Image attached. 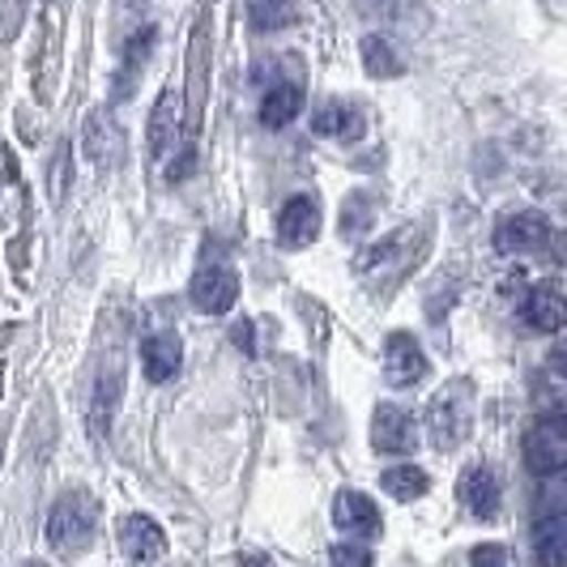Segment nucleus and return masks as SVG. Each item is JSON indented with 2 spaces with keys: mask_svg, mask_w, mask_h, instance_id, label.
<instances>
[{
  "mask_svg": "<svg viewBox=\"0 0 567 567\" xmlns=\"http://www.w3.org/2000/svg\"><path fill=\"white\" fill-rule=\"evenodd\" d=\"M205 78H209V22L200 18L188 39V85H184V142H197L205 115Z\"/></svg>",
  "mask_w": 567,
  "mask_h": 567,
  "instance_id": "obj_3",
  "label": "nucleus"
},
{
  "mask_svg": "<svg viewBox=\"0 0 567 567\" xmlns=\"http://www.w3.org/2000/svg\"><path fill=\"white\" fill-rule=\"evenodd\" d=\"M299 107H303V90L299 85H274L265 94V103H260V124L265 128H286L299 115Z\"/></svg>",
  "mask_w": 567,
  "mask_h": 567,
  "instance_id": "obj_20",
  "label": "nucleus"
},
{
  "mask_svg": "<svg viewBox=\"0 0 567 567\" xmlns=\"http://www.w3.org/2000/svg\"><path fill=\"white\" fill-rule=\"evenodd\" d=\"M371 449L384 456L414 453L419 449V423H414V414L405 405H393V401L375 405V414H371Z\"/></svg>",
  "mask_w": 567,
  "mask_h": 567,
  "instance_id": "obj_4",
  "label": "nucleus"
},
{
  "mask_svg": "<svg viewBox=\"0 0 567 567\" xmlns=\"http://www.w3.org/2000/svg\"><path fill=\"white\" fill-rule=\"evenodd\" d=\"M94 529H99V504L90 491H64L56 499V508L48 516V542L52 550L64 555V559H78L90 550L94 542Z\"/></svg>",
  "mask_w": 567,
  "mask_h": 567,
  "instance_id": "obj_1",
  "label": "nucleus"
},
{
  "mask_svg": "<svg viewBox=\"0 0 567 567\" xmlns=\"http://www.w3.org/2000/svg\"><path fill=\"white\" fill-rule=\"evenodd\" d=\"M456 384L449 393H440V398L431 401V410H426V419H431V435H435V444H444V449H453L456 440L465 435V405H456Z\"/></svg>",
  "mask_w": 567,
  "mask_h": 567,
  "instance_id": "obj_19",
  "label": "nucleus"
},
{
  "mask_svg": "<svg viewBox=\"0 0 567 567\" xmlns=\"http://www.w3.org/2000/svg\"><path fill=\"white\" fill-rule=\"evenodd\" d=\"M550 368L559 371V375H567V341H559V346L550 350Z\"/></svg>",
  "mask_w": 567,
  "mask_h": 567,
  "instance_id": "obj_30",
  "label": "nucleus"
},
{
  "mask_svg": "<svg viewBox=\"0 0 567 567\" xmlns=\"http://www.w3.org/2000/svg\"><path fill=\"white\" fill-rule=\"evenodd\" d=\"M115 538H120V550H124V559H128V564H154V559L167 550V534H163V525H158V520H150V516H142V512L120 516Z\"/></svg>",
  "mask_w": 567,
  "mask_h": 567,
  "instance_id": "obj_6",
  "label": "nucleus"
},
{
  "mask_svg": "<svg viewBox=\"0 0 567 567\" xmlns=\"http://www.w3.org/2000/svg\"><path fill=\"white\" fill-rule=\"evenodd\" d=\"M120 393H124V375H120V363H107L94 380V398H90V435L94 440H107L115 419V405H120Z\"/></svg>",
  "mask_w": 567,
  "mask_h": 567,
  "instance_id": "obj_14",
  "label": "nucleus"
},
{
  "mask_svg": "<svg viewBox=\"0 0 567 567\" xmlns=\"http://www.w3.org/2000/svg\"><path fill=\"white\" fill-rule=\"evenodd\" d=\"M423 375H426L423 346L410 338V333H389V341H384V380L393 389H410Z\"/></svg>",
  "mask_w": 567,
  "mask_h": 567,
  "instance_id": "obj_8",
  "label": "nucleus"
},
{
  "mask_svg": "<svg viewBox=\"0 0 567 567\" xmlns=\"http://www.w3.org/2000/svg\"><path fill=\"white\" fill-rule=\"evenodd\" d=\"M546 239H550V223H546L542 214H534V209L512 214V218H504V223L495 227V248L504 256L538 252V248H546Z\"/></svg>",
  "mask_w": 567,
  "mask_h": 567,
  "instance_id": "obj_7",
  "label": "nucleus"
},
{
  "mask_svg": "<svg viewBox=\"0 0 567 567\" xmlns=\"http://www.w3.org/2000/svg\"><path fill=\"white\" fill-rule=\"evenodd\" d=\"M30 18V0H0V43H13Z\"/></svg>",
  "mask_w": 567,
  "mask_h": 567,
  "instance_id": "obj_26",
  "label": "nucleus"
},
{
  "mask_svg": "<svg viewBox=\"0 0 567 567\" xmlns=\"http://www.w3.org/2000/svg\"><path fill=\"white\" fill-rule=\"evenodd\" d=\"M64 188H69V145H60L52 158V197H64Z\"/></svg>",
  "mask_w": 567,
  "mask_h": 567,
  "instance_id": "obj_29",
  "label": "nucleus"
},
{
  "mask_svg": "<svg viewBox=\"0 0 567 567\" xmlns=\"http://www.w3.org/2000/svg\"><path fill=\"white\" fill-rule=\"evenodd\" d=\"M333 525H338L341 534H350V538H375L384 520H380V508L371 504V495H363V491H338Z\"/></svg>",
  "mask_w": 567,
  "mask_h": 567,
  "instance_id": "obj_11",
  "label": "nucleus"
},
{
  "mask_svg": "<svg viewBox=\"0 0 567 567\" xmlns=\"http://www.w3.org/2000/svg\"><path fill=\"white\" fill-rule=\"evenodd\" d=\"M184 137V99L175 90H163L154 112H150V128H145V142L154 158H167L171 145Z\"/></svg>",
  "mask_w": 567,
  "mask_h": 567,
  "instance_id": "obj_9",
  "label": "nucleus"
},
{
  "mask_svg": "<svg viewBox=\"0 0 567 567\" xmlns=\"http://www.w3.org/2000/svg\"><path fill=\"white\" fill-rule=\"evenodd\" d=\"M188 299L193 308L205 316H227L239 303V274L227 265H200L188 282Z\"/></svg>",
  "mask_w": 567,
  "mask_h": 567,
  "instance_id": "obj_5",
  "label": "nucleus"
},
{
  "mask_svg": "<svg viewBox=\"0 0 567 567\" xmlns=\"http://www.w3.org/2000/svg\"><path fill=\"white\" fill-rule=\"evenodd\" d=\"M380 486H384L393 499L410 504V499H423L431 478H426V470H419V465H393V470L380 474Z\"/></svg>",
  "mask_w": 567,
  "mask_h": 567,
  "instance_id": "obj_21",
  "label": "nucleus"
},
{
  "mask_svg": "<svg viewBox=\"0 0 567 567\" xmlns=\"http://www.w3.org/2000/svg\"><path fill=\"white\" fill-rule=\"evenodd\" d=\"M538 567H567V512H546L534 525Z\"/></svg>",
  "mask_w": 567,
  "mask_h": 567,
  "instance_id": "obj_17",
  "label": "nucleus"
},
{
  "mask_svg": "<svg viewBox=\"0 0 567 567\" xmlns=\"http://www.w3.org/2000/svg\"><path fill=\"white\" fill-rule=\"evenodd\" d=\"M150 48H154V27H142V30H137V39L128 43L124 73H120V85H115V90H128V82L137 85V78H142V64H145V56H150Z\"/></svg>",
  "mask_w": 567,
  "mask_h": 567,
  "instance_id": "obj_25",
  "label": "nucleus"
},
{
  "mask_svg": "<svg viewBox=\"0 0 567 567\" xmlns=\"http://www.w3.org/2000/svg\"><path fill=\"white\" fill-rule=\"evenodd\" d=\"M359 52H363V69H368L371 78H384V82H389V78H401V73H405V64H401V56L393 52V43H389L384 34H368Z\"/></svg>",
  "mask_w": 567,
  "mask_h": 567,
  "instance_id": "obj_22",
  "label": "nucleus"
},
{
  "mask_svg": "<svg viewBox=\"0 0 567 567\" xmlns=\"http://www.w3.org/2000/svg\"><path fill=\"white\" fill-rule=\"evenodd\" d=\"M82 145H85V154H90L94 167H112L115 158H120V150H124V133H120V124L112 120V112L85 115Z\"/></svg>",
  "mask_w": 567,
  "mask_h": 567,
  "instance_id": "obj_13",
  "label": "nucleus"
},
{
  "mask_svg": "<svg viewBox=\"0 0 567 567\" xmlns=\"http://www.w3.org/2000/svg\"><path fill=\"white\" fill-rule=\"evenodd\" d=\"M371 223H375V205H371L363 193H350L346 205H341V230H346L350 239H359L363 230H371Z\"/></svg>",
  "mask_w": 567,
  "mask_h": 567,
  "instance_id": "obj_24",
  "label": "nucleus"
},
{
  "mask_svg": "<svg viewBox=\"0 0 567 567\" xmlns=\"http://www.w3.org/2000/svg\"><path fill=\"white\" fill-rule=\"evenodd\" d=\"M248 22H252V30H265V34L286 30L295 22V0H248Z\"/></svg>",
  "mask_w": 567,
  "mask_h": 567,
  "instance_id": "obj_23",
  "label": "nucleus"
},
{
  "mask_svg": "<svg viewBox=\"0 0 567 567\" xmlns=\"http://www.w3.org/2000/svg\"><path fill=\"white\" fill-rule=\"evenodd\" d=\"M461 504L474 512L478 520H495L499 516V483L486 465H470L461 474Z\"/></svg>",
  "mask_w": 567,
  "mask_h": 567,
  "instance_id": "obj_16",
  "label": "nucleus"
},
{
  "mask_svg": "<svg viewBox=\"0 0 567 567\" xmlns=\"http://www.w3.org/2000/svg\"><path fill=\"white\" fill-rule=\"evenodd\" d=\"M329 564L333 567H375L368 546H359V542H338L333 550H329Z\"/></svg>",
  "mask_w": 567,
  "mask_h": 567,
  "instance_id": "obj_27",
  "label": "nucleus"
},
{
  "mask_svg": "<svg viewBox=\"0 0 567 567\" xmlns=\"http://www.w3.org/2000/svg\"><path fill=\"white\" fill-rule=\"evenodd\" d=\"M244 567H274V564H269L265 555H256V550H248V555H244Z\"/></svg>",
  "mask_w": 567,
  "mask_h": 567,
  "instance_id": "obj_31",
  "label": "nucleus"
},
{
  "mask_svg": "<svg viewBox=\"0 0 567 567\" xmlns=\"http://www.w3.org/2000/svg\"><path fill=\"white\" fill-rule=\"evenodd\" d=\"M316 235H320V205H316V197L299 193V197L286 200L282 214H278V239L286 248H308Z\"/></svg>",
  "mask_w": 567,
  "mask_h": 567,
  "instance_id": "obj_12",
  "label": "nucleus"
},
{
  "mask_svg": "<svg viewBox=\"0 0 567 567\" xmlns=\"http://www.w3.org/2000/svg\"><path fill=\"white\" fill-rule=\"evenodd\" d=\"M520 316L538 333H559V329H567V295L555 282L534 286L525 295V303H520Z\"/></svg>",
  "mask_w": 567,
  "mask_h": 567,
  "instance_id": "obj_10",
  "label": "nucleus"
},
{
  "mask_svg": "<svg viewBox=\"0 0 567 567\" xmlns=\"http://www.w3.org/2000/svg\"><path fill=\"white\" fill-rule=\"evenodd\" d=\"M312 128L320 137H338V142H359L363 137V128H368V120L359 107H350V103H329V107H320L312 120Z\"/></svg>",
  "mask_w": 567,
  "mask_h": 567,
  "instance_id": "obj_18",
  "label": "nucleus"
},
{
  "mask_svg": "<svg viewBox=\"0 0 567 567\" xmlns=\"http://www.w3.org/2000/svg\"><path fill=\"white\" fill-rule=\"evenodd\" d=\"M525 465L538 478H567V410L546 414L525 431Z\"/></svg>",
  "mask_w": 567,
  "mask_h": 567,
  "instance_id": "obj_2",
  "label": "nucleus"
},
{
  "mask_svg": "<svg viewBox=\"0 0 567 567\" xmlns=\"http://www.w3.org/2000/svg\"><path fill=\"white\" fill-rule=\"evenodd\" d=\"M470 567H512V555L504 546H495V542H483V546H474Z\"/></svg>",
  "mask_w": 567,
  "mask_h": 567,
  "instance_id": "obj_28",
  "label": "nucleus"
},
{
  "mask_svg": "<svg viewBox=\"0 0 567 567\" xmlns=\"http://www.w3.org/2000/svg\"><path fill=\"white\" fill-rule=\"evenodd\" d=\"M22 567H43V564H22Z\"/></svg>",
  "mask_w": 567,
  "mask_h": 567,
  "instance_id": "obj_32",
  "label": "nucleus"
},
{
  "mask_svg": "<svg viewBox=\"0 0 567 567\" xmlns=\"http://www.w3.org/2000/svg\"><path fill=\"white\" fill-rule=\"evenodd\" d=\"M179 368H184V341L175 338L171 329H163V333H150V338L142 341V371H145V380L163 384V380H171V375H175Z\"/></svg>",
  "mask_w": 567,
  "mask_h": 567,
  "instance_id": "obj_15",
  "label": "nucleus"
}]
</instances>
